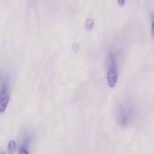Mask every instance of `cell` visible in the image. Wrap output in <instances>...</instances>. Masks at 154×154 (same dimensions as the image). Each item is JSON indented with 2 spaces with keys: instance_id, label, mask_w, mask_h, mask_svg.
I'll return each instance as SVG.
<instances>
[{
  "instance_id": "8",
  "label": "cell",
  "mask_w": 154,
  "mask_h": 154,
  "mask_svg": "<svg viewBox=\"0 0 154 154\" xmlns=\"http://www.w3.org/2000/svg\"><path fill=\"white\" fill-rule=\"evenodd\" d=\"M118 4L120 6H124L125 4V0H118Z\"/></svg>"
},
{
  "instance_id": "10",
  "label": "cell",
  "mask_w": 154,
  "mask_h": 154,
  "mask_svg": "<svg viewBox=\"0 0 154 154\" xmlns=\"http://www.w3.org/2000/svg\"><path fill=\"white\" fill-rule=\"evenodd\" d=\"M0 154H5V153L2 152V153Z\"/></svg>"
},
{
  "instance_id": "2",
  "label": "cell",
  "mask_w": 154,
  "mask_h": 154,
  "mask_svg": "<svg viewBox=\"0 0 154 154\" xmlns=\"http://www.w3.org/2000/svg\"><path fill=\"white\" fill-rule=\"evenodd\" d=\"M118 72L116 62L114 55L111 53L107 74L108 83L110 88H114L116 86Z\"/></svg>"
},
{
  "instance_id": "5",
  "label": "cell",
  "mask_w": 154,
  "mask_h": 154,
  "mask_svg": "<svg viewBox=\"0 0 154 154\" xmlns=\"http://www.w3.org/2000/svg\"><path fill=\"white\" fill-rule=\"evenodd\" d=\"M8 152L10 154H13L16 149V143L14 140H11L8 143Z\"/></svg>"
},
{
  "instance_id": "7",
  "label": "cell",
  "mask_w": 154,
  "mask_h": 154,
  "mask_svg": "<svg viewBox=\"0 0 154 154\" xmlns=\"http://www.w3.org/2000/svg\"><path fill=\"white\" fill-rule=\"evenodd\" d=\"M19 154H29L28 151L24 148H21L19 151Z\"/></svg>"
},
{
  "instance_id": "1",
  "label": "cell",
  "mask_w": 154,
  "mask_h": 154,
  "mask_svg": "<svg viewBox=\"0 0 154 154\" xmlns=\"http://www.w3.org/2000/svg\"><path fill=\"white\" fill-rule=\"evenodd\" d=\"M115 114L118 123L122 127L129 126L134 119V109L128 103L119 104L116 108Z\"/></svg>"
},
{
  "instance_id": "6",
  "label": "cell",
  "mask_w": 154,
  "mask_h": 154,
  "mask_svg": "<svg viewBox=\"0 0 154 154\" xmlns=\"http://www.w3.org/2000/svg\"><path fill=\"white\" fill-rule=\"evenodd\" d=\"M80 46L78 43H74L72 45V50L75 53H76L79 49Z\"/></svg>"
},
{
  "instance_id": "9",
  "label": "cell",
  "mask_w": 154,
  "mask_h": 154,
  "mask_svg": "<svg viewBox=\"0 0 154 154\" xmlns=\"http://www.w3.org/2000/svg\"><path fill=\"white\" fill-rule=\"evenodd\" d=\"M152 38L154 40V21L152 25Z\"/></svg>"
},
{
  "instance_id": "3",
  "label": "cell",
  "mask_w": 154,
  "mask_h": 154,
  "mask_svg": "<svg viewBox=\"0 0 154 154\" xmlns=\"http://www.w3.org/2000/svg\"><path fill=\"white\" fill-rule=\"evenodd\" d=\"M10 100L8 85L5 82H1L0 86V113L4 112Z\"/></svg>"
},
{
  "instance_id": "4",
  "label": "cell",
  "mask_w": 154,
  "mask_h": 154,
  "mask_svg": "<svg viewBox=\"0 0 154 154\" xmlns=\"http://www.w3.org/2000/svg\"><path fill=\"white\" fill-rule=\"evenodd\" d=\"M94 22L93 19L89 18L86 20L85 22V29L87 31H91L93 29L94 26Z\"/></svg>"
}]
</instances>
